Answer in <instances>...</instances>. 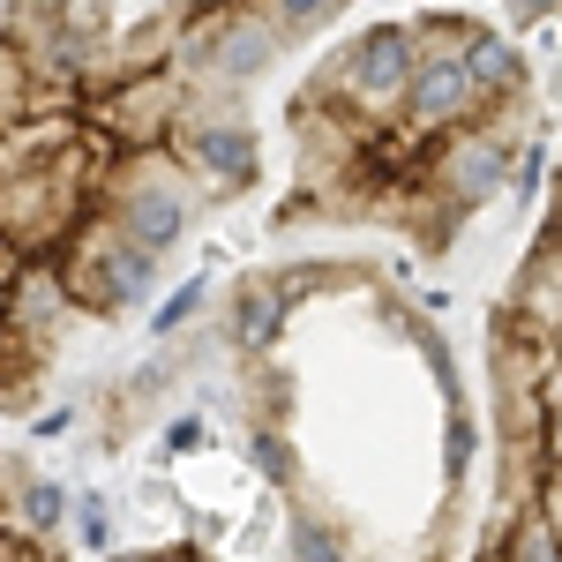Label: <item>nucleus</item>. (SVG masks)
<instances>
[{"instance_id": "f257e3e1", "label": "nucleus", "mask_w": 562, "mask_h": 562, "mask_svg": "<svg viewBox=\"0 0 562 562\" xmlns=\"http://www.w3.org/2000/svg\"><path fill=\"white\" fill-rule=\"evenodd\" d=\"M413 68H420V38L405 23H383V31H368V38H352L338 53V68L323 76L315 105L346 113L352 128H383V121H397V105L413 90Z\"/></svg>"}, {"instance_id": "f03ea898", "label": "nucleus", "mask_w": 562, "mask_h": 562, "mask_svg": "<svg viewBox=\"0 0 562 562\" xmlns=\"http://www.w3.org/2000/svg\"><path fill=\"white\" fill-rule=\"evenodd\" d=\"M166 158L188 173L195 195L217 203V195H240V188L256 180V128H248V113L225 105V90H188Z\"/></svg>"}, {"instance_id": "7ed1b4c3", "label": "nucleus", "mask_w": 562, "mask_h": 562, "mask_svg": "<svg viewBox=\"0 0 562 562\" xmlns=\"http://www.w3.org/2000/svg\"><path fill=\"white\" fill-rule=\"evenodd\" d=\"M98 217L121 225L143 256L166 262L180 248V233H188V217H195V188H188V173L166 150L158 158H121V173L105 180V195H98Z\"/></svg>"}, {"instance_id": "20e7f679", "label": "nucleus", "mask_w": 562, "mask_h": 562, "mask_svg": "<svg viewBox=\"0 0 562 562\" xmlns=\"http://www.w3.org/2000/svg\"><path fill=\"white\" fill-rule=\"evenodd\" d=\"M60 278H68L76 307H90V315H128V307H150V293H158V256H143L121 225L90 217L83 233L60 248Z\"/></svg>"}, {"instance_id": "39448f33", "label": "nucleus", "mask_w": 562, "mask_h": 562, "mask_svg": "<svg viewBox=\"0 0 562 562\" xmlns=\"http://www.w3.org/2000/svg\"><path fill=\"white\" fill-rule=\"evenodd\" d=\"M270 53H278V31H270V15H262L256 0H217L203 23L180 31V68H188L195 90L256 83L262 68H270Z\"/></svg>"}, {"instance_id": "423d86ee", "label": "nucleus", "mask_w": 562, "mask_h": 562, "mask_svg": "<svg viewBox=\"0 0 562 562\" xmlns=\"http://www.w3.org/2000/svg\"><path fill=\"white\" fill-rule=\"evenodd\" d=\"M480 113L487 105H480L473 76H465V23H442V31L420 38V68H413V90H405L397 121L413 135H428V143H442L458 128H480Z\"/></svg>"}, {"instance_id": "0eeeda50", "label": "nucleus", "mask_w": 562, "mask_h": 562, "mask_svg": "<svg viewBox=\"0 0 562 562\" xmlns=\"http://www.w3.org/2000/svg\"><path fill=\"white\" fill-rule=\"evenodd\" d=\"M428 188H435V203H442L450 217L495 203V195L510 188V143H503V128H495V121H480V128L442 135V143H435V158H428Z\"/></svg>"}, {"instance_id": "6e6552de", "label": "nucleus", "mask_w": 562, "mask_h": 562, "mask_svg": "<svg viewBox=\"0 0 562 562\" xmlns=\"http://www.w3.org/2000/svg\"><path fill=\"white\" fill-rule=\"evenodd\" d=\"M285 307H293V293H285V278H270V270H256V278H240V293H233V352H270L278 346V330H285Z\"/></svg>"}, {"instance_id": "1a4fd4ad", "label": "nucleus", "mask_w": 562, "mask_h": 562, "mask_svg": "<svg viewBox=\"0 0 562 562\" xmlns=\"http://www.w3.org/2000/svg\"><path fill=\"white\" fill-rule=\"evenodd\" d=\"M8 518H15V540H53L60 518H68V487L60 480H15V503H8Z\"/></svg>"}, {"instance_id": "9d476101", "label": "nucleus", "mask_w": 562, "mask_h": 562, "mask_svg": "<svg viewBox=\"0 0 562 562\" xmlns=\"http://www.w3.org/2000/svg\"><path fill=\"white\" fill-rule=\"evenodd\" d=\"M465 76H473L480 98H503V90L518 83V45L503 38V31H473L465 23Z\"/></svg>"}, {"instance_id": "9b49d317", "label": "nucleus", "mask_w": 562, "mask_h": 562, "mask_svg": "<svg viewBox=\"0 0 562 562\" xmlns=\"http://www.w3.org/2000/svg\"><path fill=\"white\" fill-rule=\"evenodd\" d=\"M285 555L293 562H352V548H346V532L330 518H315V510H293V525H285Z\"/></svg>"}, {"instance_id": "f8f14e48", "label": "nucleus", "mask_w": 562, "mask_h": 562, "mask_svg": "<svg viewBox=\"0 0 562 562\" xmlns=\"http://www.w3.org/2000/svg\"><path fill=\"white\" fill-rule=\"evenodd\" d=\"M503 562H562V532H555V518H548L540 503L510 518V532H503Z\"/></svg>"}, {"instance_id": "ddd939ff", "label": "nucleus", "mask_w": 562, "mask_h": 562, "mask_svg": "<svg viewBox=\"0 0 562 562\" xmlns=\"http://www.w3.org/2000/svg\"><path fill=\"white\" fill-rule=\"evenodd\" d=\"M248 458H256V473L270 480V487H301V473H293V442H285V428H278V420H256Z\"/></svg>"}, {"instance_id": "4468645a", "label": "nucleus", "mask_w": 562, "mask_h": 562, "mask_svg": "<svg viewBox=\"0 0 562 562\" xmlns=\"http://www.w3.org/2000/svg\"><path fill=\"white\" fill-rule=\"evenodd\" d=\"M203 301H211V278H188L180 293H166V301L150 307V338H166V346H173L180 330H188V323L203 315Z\"/></svg>"}, {"instance_id": "2eb2a0df", "label": "nucleus", "mask_w": 562, "mask_h": 562, "mask_svg": "<svg viewBox=\"0 0 562 562\" xmlns=\"http://www.w3.org/2000/svg\"><path fill=\"white\" fill-rule=\"evenodd\" d=\"M473 450H480V428L465 420V413H450V428H442V480H450V487L465 480V465H473Z\"/></svg>"}, {"instance_id": "dca6fc26", "label": "nucleus", "mask_w": 562, "mask_h": 562, "mask_svg": "<svg viewBox=\"0 0 562 562\" xmlns=\"http://www.w3.org/2000/svg\"><path fill=\"white\" fill-rule=\"evenodd\" d=\"M76 540H83L90 555L113 548V510H105V495H83V503H76Z\"/></svg>"}, {"instance_id": "f3484780", "label": "nucleus", "mask_w": 562, "mask_h": 562, "mask_svg": "<svg viewBox=\"0 0 562 562\" xmlns=\"http://www.w3.org/2000/svg\"><path fill=\"white\" fill-rule=\"evenodd\" d=\"M540 510H548V518H555V532H562V458L540 473Z\"/></svg>"}, {"instance_id": "a211bd4d", "label": "nucleus", "mask_w": 562, "mask_h": 562, "mask_svg": "<svg viewBox=\"0 0 562 562\" xmlns=\"http://www.w3.org/2000/svg\"><path fill=\"white\" fill-rule=\"evenodd\" d=\"M195 442H203V413H180L166 428V450H195Z\"/></svg>"}, {"instance_id": "6ab92c4d", "label": "nucleus", "mask_w": 562, "mask_h": 562, "mask_svg": "<svg viewBox=\"0 0 562 562\" xmlns=\"http://www.w3.org/2000/svg\"><path fill=\"white\" fill-rule=\"evenodd\" d=\"M562 0H510V15H518V23H540V15H555Z\"/></svg>"}, {"instance_id": "aec40b11", "label": "nucleus", "mask_w": 562, "mask_h": 562, "mask_svg": "<svg viewBox=\"0 0 562 562\" xmlns=\"http://www.w3.org/2000/svg\"><path fill=\"white\" fill-rule=\"evenodd\" d=\"M68 428H76V413H68V405H53V413L38 420V435H68Z\"/></svg>"}, {"instance_id": "412c9836", "label": "nucleus", "mask_w": 562, "mask_h": 562, "mask_svg": "<svg viewBox=\"0 0 562 562\" xmlns=\"http://www.w3.org/2000/svg\"><path fill=\"white\" fill-rule=\"evenodd\" d=\"M0 240H8V217H0Z\"/></svg>"}, {"instance_id": "4be33fe9", "label": "nucleus", "mask_w": 562, "mask_h": 562, "mask_svg": "<svg viewBox=\"0 0 562 562\" xmlns=\"http://www.w3.org/2000/svg\"><path fill=\"white\" fill-rule=\"evenodd\" d=\"M338 8H346V0H338Z\"/></svg>"}]
</instances>
